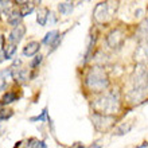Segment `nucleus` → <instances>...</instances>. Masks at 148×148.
I'll return each mask as SVG.
<instances>
[{"label": "nucleus", "instance_id": "nucleus-30", "mask_svg": "<svg viewBox=\"0 0 148 148\" xmlns=\"http://www.w3.org/2000/svg\"><path fill=\"white\" fill-rule=\"evenodd\" d=\"M20 63H22V61H20V59H15V61H14V63H12V66L15 67V66H19Z\"/></svg>", "mask_w": 148, "mask_h": 148}, {"label": "nucleus", "instance_id": "nucleus-16", "mask_svg": "<svg viewBox=\"0 0 148 148\" xmlns=\"http://www.w3.org/2000/svg\"><path fill=\"white\" fill-rule=\"evenodd\" d=\"M16 100H18V94H16L15 92H7V93L3 96L0 104H1V105H8V104H12V102L16 101Z\"/></svg>", "mask_w": 148, "mask_h": 148}, {"label": "nucleus", "instance_id": "nucleus-33", "mask_svg": "<svg viewBox=\"0 0 148 148\" xmlns=\"http://www.w3.org/2000/svg\"><path fill=\"white\" fill-rule=\"evenodd\" d=\"M32 1H34V4H35V5H39V4L42 3V0H32Z\"/></svg>", "mask_w": 148, "mask_h": 148}, {"label": "nucleus", "instance_id": "nucleus-27", "mask_svg": "<svg viewBox=\"0 0 148 148\" xmlns=\"http://www.w3.org/2000/svg\"><path fill=\"white\" fill-rule=\"evenodd\" d=\"M49 22H50V24H54L55 22H57V18H55L54 16V14H53V12H50V14H49Z\"/></svg>", "mask_w": 148, "mask_h": 148}, {"label": "nucleus", "instance_id": "nucleus-4", "mask_svg": "<svg viewBox=\"0 0 148 148\" xmlns=\"http://www.w3.org/2000/svg\"><path fill=\"white\" fill-rule=\"evenodd\" d=\"M90 120L93 123L94 128L98 132H106L108 129H110L113 125L116 124V119L112 114H106V113H98L94 112L90 116Z\"/></svg>", "mask_w": 148, "mask_h": 148}, {"label": "nucleus", "instance_id": "nucleus-26", "mask_svg": "<svg viewBox=\"0 0 148 148\" xmlns=\"http://www.w3.org/2000/svg\"><path fill=\"white\" fill-rule=\"evenodd\" d=\"M65 34H66V32H63L62 35H59V36H58V39H57V40H55V42L53 43V45H51V50H50V53H53V51H55L57 49H58V46L61 45V42H62L63 35H65Z\"/></svg>", "mask_w": 148, "mask_h": 148}, {"label": "nucleus", "instance_id": "nucleus-1", "mask_svg": "<svg viewBox=\"0 0 148 148\" xmlns=\"http://www.w3.org/2000/svg\"><path fill=\"white\" fill-rule=\"evenodd\" d=\"M94 112L106 113V114H114L120 110L121 101L120 93L117 90H110L105 94H101L98 98H96L92 104Z\"/></svg>", "mask_w": 148, "mask_h": 148}, {"label": "nucleus", "instance_id": "nucleus-15", "mask_svg": "<svg viewBox=\"0 0 148 148\" xmlns=\"http://www.w3.org/2000/svg\"><path fill=\"white\" fill-rule=\"evenodd\" d=\"M8 23L11 24V26H19L20 23H22V15H20L19 11H16V10H12V12L10 14V16L7 18Z\"/></svg>", "mask_w": 148, "mask_h": 148}, {"label": "nucleus", "instance_id": "nucleus-34", "mask_svg": "<svg viewBox=\"0 0 148 148\" xmlns=\"http://www.w3.org/2000/svg\"><path fill=\"white\" fill-rule=\"evenodd\" d=\"M139 147H148V143H143V144H140Z\"/></svg>", "mask_w": 148, "mask_h": 148}, {"label": "nucleus", "instance_id": "nucleus-10", "mask_svg": "<svg viewBox=\"0 0 148 148\" xmlns=\"http://www.w3.org/2000/svg\"><path fill=\"white\" fill-rule=\"evenodd\" d=\"M28 78H30V75H28L27 70H24V69H15V67H14V71H12V79H14L15 82L22 84V82L27 81Z\"/></svg>", "mask_w": 148, "mask_h": 148}, {"label": "nucleus", "instance_id": "nucleus-19", "mask_svg": "<svg viewBox=\"0 0 148 148\" xmlns=\"http://www.w3.org/2000/svg\"><path fill=\"white\" fill-rule=\"evenodd\" d=\"M26 147H28V148H39V147L40 148H47V144L43 140H38V139H35V137H31V139H28L27 140Z\"/></svg>", "mask_w": 148, "mask_h": 148}, {"label": "nucleus", "instance_id": "nucleus-36", "mask_svg": "<svg viewBox=\"0 0 148 148\" xmlns=\"http://www.w3.org/2000/svg\"><path fill=\"white\" fill-rule=\"evenodd\" d=\"M147 75H148V74H147Z\"/></svg>", "mask_w": 148, "mask_h": 148}, {"label": "nucleus", "instance_id": "nucleus-22", "mask_svg": "<svg viewBox=\"0 0 148 148\" xmlns=\"http://www.w3.org/2000/svg\"><path fill=\"white\" fill-rule=\"evenodd\" d=\"M34 5H35V4H30V3L23 4V5L20 7V10H19V12H20V15H22V18H24V16L30 15V14L34 11Z\"/></svg>", "mask_w": 148, "mask_h": 148}, {"label": "nucleus", "instance_id": "nucleus-5", "mask_svg": "<svg viewBox=\"0 0 148 148\" xmlns=\"http://www.w3.org/2000/svg\"><path fill=\"white\" fill-rule=\"evenodd\" d=\"M105 42L108 45V47H110L112 50H120L121 47L124 46V42H125V35L123 32V30H120V28L112 30L106 35Z\"/></svg>", "mask_w": 148, "mask_h": 148}, {"label": "nucleus", "instance_id": "nucleus-23", "mask_svg": "<svg viewBox=\"0 0 148 148\" xmlns=\"http://www.w3.org/2000/svg\"><path fill=\"white\" fill-rule=\"evenodd\" d=\"M12 71H14V67L10 66L8 69H4V70L0 71V78L3 79V81H7L10 78H12Z\"/></svg>", "mask_w": 148, "mask_h": 148}, {"label": "nucleus", "instance_id": "nucleus-25", "mask_svg": "<svg viewBox=\"0 0 148 148\" xmlns=\"http://www.w3.org/2000/svg\"><path fill=\"white\" fill-rule=\"evenodd\" d=\"M42 61H43V55H35V58L31 61V63H30V67L31 69H35V67H38L40 63H42Z\"/></svg>", "mask_w": 148, "mask_h": 148}, {"label": "nucleus", "instance_id": "nucleus-12", "mask_svg": "<svg viewBox=\"0 0 148 148\" xmlns=\"http://www.w3.org/2000/svg\"><path fill=\"white\" fill-rule=\"evenodd\" d=\"M49 14H50V11L46 7H42L38 10V12H36V22H38L39 26H46L47 19H49Z\"/></svg>", "mask_w": 148, "mask_h": 148}, {"label": "nucleus", "instance_id": "nucleus-11", "mask_svg": "<svg viewBox=\"0 0 148 148\" xmlns=\"http://www.w3.org/2000/svg\"><path fill=\"white\" fill-rule=\"evenodd\" d=\"M136 36L139 40H143V39H148V18H145L140 24H139V28H137Z\"/></svg>", "mask_w": 148, "mask_h": 148}, {"label": "nucleus", "instance_id": "nucleus-3", "mask_svg": "<svg viewBox=\"0 0 148 148\" xmlns=\"http://www.w3.org/2000/svg\"><path fill=\"white\" fill-rule=\"evenodd\" d=\"M116 11V5L113 7L110 5V0L109 1H101L94 7L93 11V18L94 20L100 24H105L109 22V19L112 18V14Z\"/></svg>", "mask_w": 148, "mask_h": 148}, {"label": "nucleus", "instance_id": "nucleus-18", "mask_svg": "<svg viewBox=\"0 0 148 148\" xmlns=\"http://www.w3.org/2000/svg\"><path fill=\"white\" fill-rule=\"evenodd\" d=\"M16 46L18 45H15V43H11L8 42V45H5L4 46V55H5V59H11L12 57H14V54L16 53Z\"/></svg>", "mask_w": 148, "mask_h": 148}, {"label": "nucleus", "instance_id": "nucleus-7", "mask_svg": "<svg viewBox=\"0 0 148 148\" xmlns=\"http://www.w3.org/2000/svg\"><path fill=\"white\" fill-rule=\"evenodd\" d=\"M26 35V26L20 23L19 26H15L12 28V31L10 32V36H8V42L15 43V45H19L22 42V39Z\"/></svg>", "mask_w": 148, "mask_h": 148}, {"label": "nucleus", "instance_id": "nucleus-13", "mask_svg": "<svg viewBox=\"0 0 148 148\" xmlns=\"http://www.w3.org/2000/svg\"><path fill=\"white\" fill-rule=\"evenodd\" d=\"M132 128H133L132 123H123V124H120L116 129H114L113 135H116V136H124V135H127L128 132H131Z\"/></svg>", "mask_w": 148, "mask_h": 148}, {"label": "nucleus", "instance_id": "nucleus-32", "mask_svg": "<svg viewBox=\"0 0 148 148\" xmlns=\"http://www.w3.org/2000/svg\"><path fill=\"white\" fill-rule=\"evenodd\" d=\"M73 147H84V144L82 143H74Z\"/></svg>", "mask_w": 148, "mask_h": 148}, {"label": "nucleus", "instance_id": "nucleus-21", "mask_svg": "<svg viewBox=\"0 0 148 148\" xmlns=\"http://www.w3.org/2000/svg\"><path fill=\"white\" fill-rule=\"evenodd\" d=\"M47 108H45V109L40 112V114H38V116H34V117H30V121L31 123H34V121H40V123H45V121H49V114H47Z\"/></svg>", "mask_w": 148, "mask_h": 148}, {"label": "nucleus", "instance_id": "nucleus-6", "mask_svg": "<svg viewBox=\"0 0 148 148\" xmlns=\"http://www.w3.org/2000/svg\"><path fill=\"white\" fill-rule=\"evenodd\" d=\"M135 59L139 63L148 62V39L140 40L136 51H135Z\"/></svg>", "mask_w": 148, "mask_h": 148}, {"label": "nucleus", "instance_id": "nucleus-35", "mask_svg": "<svg viewBox=\"0 0 148 148\" xmlns=\"http://www.w3.org/2000/svg\"><path fill=\"white\" fill-rule=\"evenodd\" d=\"M20 145H22V141H18V143L15 144V147H20Z\"/></svg>", "mask_w": 148, "mask_h": 148}, {"label": "nucleus", "instance_id": "nucleus-20", "mask_svg": "<svg viewBox=\"0 0 148 148\" xmlns=\"http://www.w3.org/2000/svg\"><path fill=\"white\" fill-rule=\"evenodd\" d=\"M73 8H74L73 3H61V4H58L59 12H61L62 15H65V16L70 15L71 11H73Z\"/></svg>", "mask_w": 148, "mask_h": 148}, {"label": "nucleus", "instance_id": "nucleus-2", "mask_svg": "<svg viewBox=\"0 0 148 148\" xmlns=\"http://www.w3.org/2000/svg\"><path fill=\"white\" fill-rule=\"evenodd\" d=\"M85 86L90 92L101 93L109 88V78L105 70L100 66L92 67L85 75Z\"/></svg>", "mask_w": 148, "mask_h": 148}, {"label": "nucleus", "instance_id": "nucleus-28", "mask_svg": "<svg viewBox=\"0 0 148 148\" xmlns=\"http://www.w3.org/2000/svg\"><path fill=\"white\" fill-rule=\"evenodd\" d=\"M4 59H5V55H4V50H3V49H0V63L3 62Z\"/></svg>", "mask_w": 148, "mask_h": 148}, {"label": "nucleus", "instance_id": "nucleus-17", "mask_svg": "<svg viewBox=\"0 0 148 148\" xmlns=\"http://www.w3.org/2000/svg\"><path fill=\"white\" fill-rule=\"evenodd\" d=\"M0 12L8 18L10 14L12 12V4L8 0H0Z\"/></svg>", "mask_w": 148, "mask_h": 148}, {"label": "nucleus", "instance_id": "nucleus-14", "mask_svg": "<svg viewBox=\"0 0 148 148\" xmlns=\"http://www.w3.org/2000/svg\"><path fill=\"white\" fill-rule=\"evenodd\" d=\"M58 36H59V31L58 30H51V31H49L45 35V38H43V40L42 42L46 45V46H51L53 43L58 39Z\"/></svg>", "mask_w": 148, "mask_h": 148}, {"label": "nucleus", "instance_id": "nucleus-29", "mask_svg": "<svg viewBox=\"0 0 148 148\" xmlns=\"http://www.w3.org/2000/svg\"><path fill=\"white\" fill-rule=\"evenodd\" d=\"M15 3H16V4H19V5H23V4L28 3V0H15Z\"/></svg>", "mask_w": 148, "mask_h": 148}, {"label": "nucleus", "instance_id": "nucleus-31", "mask_svg": "<svg viewBox=\"0 0 148 148\" xmlns=\"http://www.w3.org/2000/svg\"><path fill=\"white\" fill-rule=\"evenodd\" d=\"M5 132V129H4V127H1V125H0V137L3 136V133Z\"/></svg>", "mask_w": 148, "mask_h": 148}, {"label": "nucleus", "instance_id": "nucleus-9", "mask_svg": "<svg viewBox=\"0 0 148 148\" xmlns=\"http://www.w3.org/2000/svg\"><path fill=\"white\" fill-rule=\"evenodd\" d=\"M96 40H97L96 34H92V35L89 36V40H88V46H86V53H85V57H84V62H82L84 65L88 63L90 59L93 58V47H94V45H96Z\"/></svg>", "mask_w": 148, "mask_h": 148}, {"label": "nucleus", "instance_id": "nucleus-24", "mask_svg": "<svg viewBox=\"0 0 148 148\" xmlns=\"http://www.w3.org/2000/svg\"><path fill=\"white\" fill-rule=\"evenodd\" d=\"M14 116V112L11 109H1L0 110V121H7Z\"/></svg>", "mask_w": 148, "mask_h": 148}, {"label": "nucleus", "instance_id": "nucleus-8", "mask_svg": "<svg viewBox=\"0 0 148 148\" xmlns=\"http://www.w3.org/2000/svg\"><path fill=\"white\" fill-rule=\"evenodd\" d=\"M40 49V43L36 42V40H31V42H28L26 46L23 47V51H22V54L24 57H34Z\"/></svg>", "mask_w": 148, "mask_h": 148}]
</instances>
